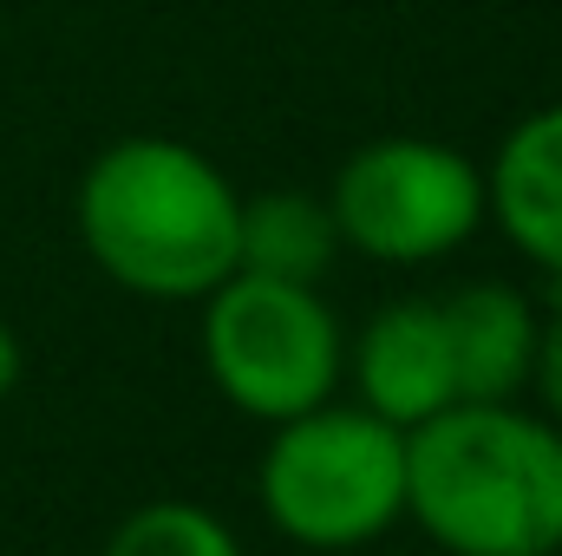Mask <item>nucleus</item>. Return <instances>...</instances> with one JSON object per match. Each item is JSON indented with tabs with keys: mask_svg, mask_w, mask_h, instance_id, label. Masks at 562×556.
I'll list each match as a JSON object with an SVG mask.
<instances>
[{
	"mask_svg": "<svg viewBox=\"0 0 562 556\" xmlns=\"http://www.w3.org/2000/svg\"><path fill=\"white\" fill-rule=\"evenodd\" d=\"M20 374H26V347H20V334L0 321V400L20 387Z\"/></svg>",
	"mask_w": 562,
	"mask_h": 556,
	"instance_id": "12",
	"label": "nucleus"
},
{
	"mask_svg": "<svg viewBox=\"0 0 562 556\" xmlns=\"http://www.w3.org/2000/svg\"><path fill=\"white\" fill-rule=\"evenodd\" d=\"M243 190L196 144L132 132L105 144L72 190V230L92 269L144 301H203L236 276Z\"/></svg>",
	"mask_w": 562,
	"mask_h": 556,
	"instance_id": "1",
	"label": "nucleus"
},
{
	"mask_svg": "<svg viewBox=\"0 0 562 556\" xmlns=\"http://www.w3.org/2000/svg\"><path fill=\"white\" fill-rule=\"evenodd\" d=\"M262 518L301 551H360L406 518V432L367 407L321 400L269 432Z\"/></svg>",
	"mask_w": 562,
	"mask_h": 556,
	"instance_id": "3",
	"label": "nucleus"
},
{
	"mask_svg": "<svg viewBox=\"0 0 562 556\" xmlns=\"http://www.w3.org/2000/svg\"><path fill=\"white\" fill-rule=\"evenodd\" d=\"M340 256V230L327 197L314 190H262L243 197V223H236V269L276 281H314L334 269Z\"/></svg>",
	"mask_w": 562,
	"mask_h": 556,
	"instance_id": "9",
	"label": "nucleus"
},
{
	"mask_svg": "<svg viewBox=\"0 0 562 556\" xmlns=\"http://www.w3.org/2000/svg\"><path fill=\"white\" fill-rule=\"evenodd\" d=\"M406 518L451 556L562 551V425L517 400H451L406 432Z\"/></svg>",
	"mask_w": 562,
	"mask_h": 556,
	"instance_id": "2",
	"label": "nucleus"
},
{
	"mask_svg": "<svg viewBox=\"0 0 562 556\" xmlns=\"http://www.w3.org/2000/svg\"><path fill=\"white\" fill-rule=\"evenodd\" d=\"M530 387H537V400H543V419H557L562 425V288H557V308H550L543 327H537V367H530Z\"/></svg>",
	"mask_w": 562,
	"mask_h": 556,
	"instance_id": "11",
	"label": "nucleus"
},
{
	"mask_svg": "<svg viewBox=\"0 0 562 556\" xmlns=\"http://www.w3.org/2000/svg\"><path fill=\"white\" fill-rule=\"evenodd\" d=\"M203 374L236 413L281 425L334 400L347 374L340 314L314 281L236 269L203 294Z\"/></svg>",
	"mask_w": 562,
	"mask_h": 556,
	"instance_id": "4",
	"label": "nucleus"
},
{
	"mask_svg": "<svg viewBox=\"0 0 562 556\" xmlns=\"http://www.w3.org/2000/svg\"><path fill=\"white\" fill-rule=\"evenodd\" d=\"M445 341H451V374L458 400H517L530 393L537 367V301L510 281H464L438 301Z\"/></svg>",
	"mask_w": 562,
	"mask_h": 556,
	"instance_id": "8",
	"label": "nucleus"
},
{
	"mask_svg": "<svg viewBox=\"0 0 562 556\" xmlns=\"http://www.w3.org/2000/svg\"><path fill=\"white\" fill-rule=\"evenodd\" d=\"M347 374L360 387V407L400 432L445 413L458 400V374H451V341H445L438 301H419V294L386 301L347 347Z\"/></svg>",
	"mask_w": 562,
	"mask_h": 556,
	"instance_id": "6",
	"label": "nucleus"
},
{
	"mask_svg": "<svg viewBox=\"0 0 562 556\" xmlns=\"http://www.w3.org/2000/svg\"><path fill=\"white\" fill-rule=\"evenodd\" d=\"M105 556H249V551L210 504L157 498V504H138L105 537Z\"/></svg>",
	"mask_w": 562,
	"mask_h": 556,
	"instance_id": "10",
	"label": "nucleus"
},
{
	"mask_svg": "<svg viewBox=\"0 0 562 556\" xmlns=\"http://www.w3.org/2000/svg\"><path fill=\"white\" fill-rule=\"evenodd\" d=\"M484 216L562 288V99L504 132L484 170Z\"/></svg>",
	"mask_w": 562,
	"mask_h": 556,
	"instance_id": "7",
	"label": "nucleus"
},
{
	"mask_svg": "<svg viewBox=\"0 0 562 556\" xmlns=\"http://www.w3.org/2000/svg\"><path fill=\"white\" fill-rule=\"evenodd\" d=\"M340 249L393 269H419L484 230V164L445 138L393 132L340 157L327 184Z\"/></svg>",
	"mask_w": 562,
	"mask_h": 556,
	"instance_id": "5",
	"label": "nucleus"
}]
</instances>
